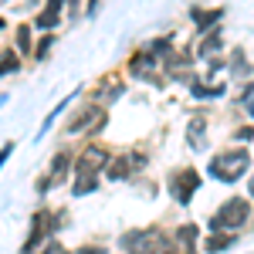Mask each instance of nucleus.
<instances>
[{
	"label": "nucleus",
	"mask_w": 254,
	"mask_h": 254,
	"mask_svg": "<svg viewBox=\"0 0 254 254\" xmlns=\"http://www.w3.org/2000/svg\"><path fill=\"white\" fill-rule=\"evenodd\" d=\"M190 17H193L196 31H210L217 20L224 17V7H214V10H200V7H193V10H190Z\"/></svg>",
	"instance_id": "obj_9"
},
{
	"label": "nucleus",
	"mask_w": 254,
	"mask_h": 254,
	"mask_svg": "<svg viewBox=\"0 0 254 254\" xmlns=\"http://www.w3.org/2000/svg\"><path fill=\"white\" fill-rule=\"evenodd\" d=\"M237 142H251V139H254V129H251V126H248V129H237Z\"/></svg>",
	"instance_id": "obj_24"
},
{
	"label": "nucleus",
	"mask_w": 254,
	"mask_h": 254,
	"mask_svg": "<svg viewBox=\"0 0 254 254\" xmlns=\"http://www.w3.org/2000/svg\"><path fill=\"white\" fill-rule=\"evenodd\" d=\"M170 190H173V200L176 203H190L193 200V193L200 190V173H196L193 166H183V170H176L173 176H170Z\"/></svg>",
	"instance_id": "obj_4"
},
{
	"label": "nucleus",
	"mask_w": 254,
	"mask_h": 254,
	"mask_svg": "<svg viewBox=\"0 0 254 254\" xmlns=\"http://www.w3.org/2000/svg\"><path fill=\"white\" fill-rule=\"evenodd\" d=\"M3 27H7V24H3V17H0V31H3Z\"/></svg>",
	"instance_id": "obj_30"
},
{
	"label": "nucleus",
	"mask_w": 254,
	"mask_h": 254,
	"mask_svg": "<svg viewBox=\"0 0 254 254\" xmlns=\"http://www.w3.org/2000/svg\"><path fill=\"white\" fill-rule=\"evenodd\" d=\"M153 58L156 55H149V51H142V55H132V61H129V71H136V75H149L153 71Z\"/></svg>",
	"instance_id": "obj_13"
},
{
	"label": "nucleus",
	"mask_w": 254,
	"mask_h": 254,
	"mask_svg": "<svg viewBox=\"0 0 254 254\" xmlns=\"http://www.w3.org/2000/svg\"><path fill=\"white\" fill-rule=\"evenodd\" d=\"M248 217H251L248 200H244V196H231V200H224V203L217 207V214L210 217V227H214V231H237V227L248 224Z\"/></svg>",
	"instance_id": "obj_2"
},
{
	"label": "nucleus",
	"mask_w": 254,
	"mask_h": 254,
	"mask_svg": "<svg viewBox=\"0 0 254 254\" xmlns=\"http://www.w3.org/2000/svg\"><path fill=\"white\" fill-rule=\"evenodd\" d=\"M95 187H98V173H78V180H75V190H71V193H75V196L95 193Z\"/></svg>",
	"instance_id": "obj_12"
},
{
	"label": "nucleus",
	"mask_w": 254,
	"mask_h": 254,
	"mask_svg": "<svg viewBox=\"0 0 254 254\" xmlns=\"http://www.w3.org/2000/svg\"><path fill=\"white\" fill-rule=\"evenodd\" d=\"M10 153H14V142H3V149H0V166L10 159Z\"/></svg>",
	"instance_id": "obj_26"
},
{
	"label": "nucleus",
	"mask_w": 254,
	"mask_h": 254,
	"mask_svg": "<svg viewBox=\"0 0 254 254\" xmlns=\"http://www.w3.org/2000/svg\"><path fill=\"white\" fill-rule=\"evenodd\" d=\"M122 92H126V88H122V85L116 81V85H102V88L95 92V98H102V102H116Z\"/></svg>",
	"instance_id": "obj_18"
},
{
	"label": "nucleus",
	"mask_w": 254,
	"mask_h": 254,
	"mask_svg": "<svg viewBox=\"0 0 254 254\" xmlns=\"http://www.w3.org/2000/svg\"><path fill=\"white\" fill-rule=\"evenodd\" d=\"M105 163H109L105 146H85V153L78 156V173H102Z\"/></svg>",
	"instance_id": "obj_6"
},
{
	"label": "nucleus",
	"mask_w": 254,
	"mask_h": 254,
	"mask_svg": "<svg viewBox=\"0 0 254 254\" xmlns=\"http://www.w3.org/2000/svg\"><path fill=\"white\" fill-rule=\"evenodd\" d=\"M68 166H71V159H68V153H55V156H51V176H55V180H64V176H68Z\"/></svg>",
	"instance_id": "obj_14"
},
{
	"label": "nucleus",
	"mask_w": 254,
	"mask_h": 254,
	"mask_svg": "<svg viewBox=\"0 0 254 254\" xmlns=\"http://www.w3.org/2000/svg\"><path fill=\"white\" fill-rule=\"evenodd\" d=\"M248 190H251V196H254V176H251V180H248Z\"/></svg>",
	"instance_id": "obj_28"
},
{
	"label": "nucleus",
	"mask_w": 254,
	"mask_h": 254,
	"mask_svg": "<svg viewBox=\"0 0 254 254\" xmlns=\"http://www.w3.org/2000/svg\"><path fill=\"white\" fill-rule=\"evenodd\" d=\"M17 48L24 55H31V31L27 27H17Z\"/></svg>",
	"instance_id": "obj_20"
},
{
	"label": "nucleus",
	"mask_w": 254,
	"mask_h": 254,
	"mask_svg": "<svg viewBox=\"0 0 254 254\" xmlns=\"http://www.w3.org/2000/svg\"><path fill=\"white\" fill-rule=\"evenodd\" d=\"M244 112L254 119V81L248 85V92H244Z\"/></svg>",
	"instance_id": "obj_23"
},
{
	"label": "nucleus",
	"mask_w": 254,
	"mask_h": 254,
	"mask_svg": "<svg viewBox=\"0 0 254 254\" xmlns=\"http://www.w3.org/2000/svg\"><path fill=\"white\" fill-rule=\"evenodd\" d=\"M0 105H7V95H0Z\"/></svg>",
	"instance_id": "obj_29"
},
{
	"label": "nucleus",
	"mask_w": 254,
	"mask_h": 254,
	"mask_svg": "<svg viewBox=\"0 0 254 254\" xmlns=\"http://www.w3.org/2000/svg\"><path fill=\"white\" fill-rule=\"evenodd\" d=\"M176 248L183 254H193V244H196V224H183L180 231H176Z\"/></svg>",
	"instance_id": "obj_10"
},
{
	"label": "nucleus",
	"mask_w": 254,
	"mask_h": 254,
	"mask_svg": "<svg viewBox=\"0 0 254 254\" xmlns=\"http://www.w3.org/2000/svg\"><path fill=\"white\" fill-rule=\"evenodd\" d=\"M248 163H251L248 149H227V153H217L210 159L207 173L214 176V180H220V183H234V180H241V176L248 173Z\"/></svg>",
	"instance_id": "obj_1"
},
{
	"label": "nucleus",
	"mask_w": 254,
	"mask_h": 254,
	"mask_svg": "<svg viewBox=\"0 0 254 254\" xmlns=\"http://www.w3.org/2000/svg\"><path fill=\"white\" fill-rule=\"evenodd\" d=\"M20 68V61L14 58V55H7V58H0V78H3V75H10V71H17Z\"/></svg>",
	"instance_id": "obj_19"
},
{
	"label": "nucleus",
	"mask_w": 254,
	"mask_h": 254,
	"mask_svg": "<svg viewBox=\"0 0 254 254\" xmlns=\"http://www.w3.org/2000/svg\"><path fill=\"white\" fill-rule=\"evenodd\" d=\"M75 254H105V248H81V251H75Z\"/></svg>",
	"instance_id": "obj_27"
},
{
	"label": "nucleus",
	"mask_w": 254,
	"mask_h": 254,
	"mask_svg": "<svg viewBox=\"0 0 254 254\" xmlns=\"http://www.w3.org/2000/svg\"><path fill=\"white\" fill-rule=\"evenodd\" d=\"M234 75H244V51H234Z\"/></svg>",
	"instance_id": "obj_25"
},
{
	"label": "nucleus",
	"mask_w": 254,
	"mask_h": 254,
	"mask_svg": "<svg viewBox=\"0 0 254 254\" xmlns=\"http://www.w3.org/2000/svg\"><path fill=\"white\" fill-rule=\"evenodd\" d=\"M224 95V85H196L193 78V98H217Z\"/></svg>",
	"instance_id": "obj_17"
},
{
	"label": "nucleus",
	"mask_w": 254,
	"mask_h": 254,
	"mask_svg": "<svg viewBox=\"0 0 254 254\" xmlns=\"http://www.w3.org/2000/svg\"><path fill=\"white\" fill-rule=\"evenodd\" d=\"M51 44H55V38H51V34H48V38H41L38 41V55H34V58L44 61V58H48V51H51Z\"/></svg>",
	"instance_id": "obj_22"
},
{
	"label": "nucleus",
	"mask_w": 254,
	"mask_h": 254,
	"mask_svg": "<svg viewBox=\"0 0 254 254\" xmlns=\"http://www.w3.org/2000/svg\"><path fill=\"white\" fill-rule=\"evenodd\" d=\"M142 166H146V156H142V153H139V156H129V159H116V163L109 159L105 176H109V180H126L132 170H142Z\"/></svg>",
	"instance_id": "obj_7"
},
{
	"label": "nucleus",
	"mask_w": 254,
	"mask_h": 254,
	"mask_svg": "<svg viewBox=\"0 0 254 254\" xmlns=\"http://www.w3.org/2000/svg\"><path fill=\"white\" fill-rule=\"evenodd\" d=\"M0 3H3V0H0Z\"/></svg>",
	"instance_id": "obj_31"
},
{
	"label": "nucleus",
	"mask_w": 254,
	"mask_h": 254,
	"mask_svg": "<svg viewBox=\"0 0 254 254\" xmlns=\"http://www.w3.org/2000/svg\"><path fill=\"white\" fill-rule=\"evenodd\" d=\"M78 95V92H71V95L64 98V102H58V109H51V112H48V119H44V126H41V132H38V139L44 136V132H48V129H51V126H55V119H58V112L61 109H68V105H71V98Z\"/></svg>",
	"instance_id": "obj_15"
},
{
	"label": "nucleus",
	"mask_w": 254,
	"mask_h": 254,
	"mask_svg": "<svg viewBox=\"0 0 254 254\" xmlns=\"http://www.w3.org/2000/svg\"><path fill=\"white\" fill-rule=\"evenodd\" d=\"M149 51H153V55H170V41L166 38H156V41H149Z\"/></svg>",
	"instance_id": "obj_21"
},
{
	"label": "nucleus",
	"mask_w": 254,
	"mask_h": 254,
	"mask_svg": "<svg viewBox=\"0 0 254 254\" xmlns=\"http://www.w3.org/2000/svg\"><path fill=\"white\" fill-rule=\"evenodd\" d=\"M102 126H105V109H81L78 116L68 122V132L75 136V132L85 129V136H95V132H102Z\"/></svg>",
	"instance_id": "obj_5"
},
{
	"label": "nucleus",
	"mask_w": 254,
	"mask_h": 254,
	"mask_svg": "<svg viewBox=\"0 0 254 254\" xmlns=\"http://www.w3.org/2000/svg\"><path fill=\"white\" fill-rule=\"evenodd\" d=\"M234 244V234H214L210 241H207V251L210 254H217V251H227Z\"/></svg>",
	"instance_id": "obj_16"
},
{
	"label": "nucleus",
	"mask_w": 254,
	"mask_h": 254,
	"mask_svg": "<svg viewBox=\"0 0 254 254\" xmlns=\"http://www.w3.org/2000/svg\"><path fill=\"white\" fill-rule=\"evenodd\" d=\"M220 48H224V38H220V31H214V34H207V38L200 41V48H196V58H214Z\"/></svg>",
	"instance_id": "obj_11"
},
{
	"label": "nucleus",
	"mask_w": 254,
	"mask_h": 254,
	"mask_svg": "<svg viewBox=\"0 0 254 254\" xmlns=\"http://www.w3.org/2000/svg\"><path fill=\"white\" fill-rule=\"evenodd\" d=\"M61 3H64V0H48V7H44V10H41L38 17H34V27H41V31H51V27L58 24Z\"/></svg>",
	"instance_id": "obj_8"
},
{
	"label": "nucleus",
	"mask_w": 254,
	"mask_h": 254,
	"mask_svg": "<svg viewBox=\"0 0 254 254\" xmlns=\"http://www.w3.org/2000/svg\"><path fill=\"white\" fill-rule=\"evenodd\" d=\"M58 227V217L48 214V210H38V214L31 217V234H27V244H24V254L38 251L41 244H48L51 241V231Z\"/></svg>",
	"instance_id": "obj_3"
}]
</instances>
